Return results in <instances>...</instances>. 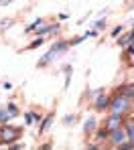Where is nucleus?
Listing matches in <instances>:
<instances>
[{"instance_id": "nucleus-1", "label": "nucleus", "mask_w": 134, "mask_h": 150, "mask_svg": "<svg viewBox=\"0 0 134 150\" xmlns=\"http://www.w3.org/2000/svg\"><path fill=\"white\" fill-rule=\"evenodd\" d=\"M132 100H128L124 93H116L112 100H110V114H122V116H126V114H130L132 112Z\"/></svg>"}, {"instance_id": "nucleus-2", "label": "nucleus", "mask_w": 134, "mask_h": 150, "mask_svg": "<svg viewBox=\"0 0 134 150\" xmlns=\"http://www.w3.org/2000/svg\"><path fill=\"white\" fill-rule=\"evenodd\" d=\"M21 136V128H14L10 124L0 126V144H12L14 140H18Z\"/></svg>"}, {"instance_id": "nucleus-3", "label": "nucleus", "mask_w": 134, "mask_h": 150, "mask_svg": "<svg viewBox=\"0 0 134 150\" xmlns=\"http://www.w3.org/2000/svg\"><path fill=\"white\" fill-rule=\"evenodd\" d=\"M126 140H128V134H126L124 126H120V128H116V130H112V132L108 134V144H110L112 148H120Z\"/></svg>"}, {"instance_id": "nucleus-4", "label": "nucleus", "mask_w": 134, "mask_h": 150, "mask_svg": "<svg viewBox=\"0 0 134 150\" xmlns=\"http://www.w3.org/2000/svg\"><path fill=\"white\" fill-rule=\"evenodd\" d=\"M67 47H69V43H67V41H59V43H55L53 47L49 49V53H47V55L39 61V67H45L47 63H51V61H53V57L61 55L63 51H67Z\"/></svg>"}, {"instance_id": "nucleus-5", "label": "nucleus", "mask_w": 134, "mask_h": 150, "mask_svg": "<svg viewBox=\"0 0 134 150\" xmlns=\"http://www.w3.org/2000/svg\"><path fill=\"white\" fill-rule=\"evenodd\" d=\"M124 120H126V116H122V114H110L104 126H106L108 132H112V130H116V128L124 126Z\"/></svg>"}, {"instance_id": "nucleus-6", "label": "nucleus", "mask_w": 134, "mask_h": 150, "mask_svg": "<svg viewBox=\"0 0 134 150\" xmlns=\"http://www.w3.org/2000/svg\"><path fill=\"white\" fill-rule=\"evenodd\" d=\"M110 100H112V98H108L106 91H100V93L96 96V101H94V110H96V112L108 110V108H110Z\"/></svg>"}, {"instance_id": "nucleus-7", "label": "nucleus", "mask_w": 134, "mask_h": 150, "mask_svg": "<svg viewBox=\"0 0 134 150\" xmlns=\"http://www.w3.org/2000/svg\"><path fill=\"white\" fill-rule=\"evenodd\" d=\"M124 130H126V134H128V140L134 142V118H126V120H124Z\"/></svg>"}, {"instance_id": "nucleus-8", "label": "nucleus", "mask_w": 134, "mask_h": 150, "mask_svg": "<svg viewBox=\"0 0 134 150\" xmlns=\"http://www.w3.org/2000/svg\"><path fill=\"white\" fill-rule=\"evenodd\" d=\"M57 30H59V25H45V26H39V28H37L39 37H45L47 33H53V35H55Z\"/></svg>"}, {"instance_id": "nucleus-9", "label": "nucleus", "mask_w": 134, "mask_h": 150, "mask_svg": "<svg viewBox=\"0 0 134 150\" xmlns=\"http://www.w3.org/2000/svg\"><path fill=\"white\" fill-rule=\"evenodd\" d=\"M118 91H120V93H124L128 100L134 101V85H122V87H118Z\"/></svg>"}, {"instance_id": "nucleus-10", "label": "nucleus", "mask_w": 134, "mask_h": 150, "mask_svg": "<svg viewBox=\"0 0 134 150\" xmlns=\"http://www.w3.org/2000/svg\"><path fill=\"white\" fill-rule=\"evenodd\" d=\"M96 128H98L96 120H94V118H87V122H85V126H83V132H85V134H91Z\"/></svg>"}, {"instance_id": "nucleus-11", "label": "nucleus", "mask_w": 134, "mask_h": 150, "mask_svg": "<svg viewBox=\"0 0 134 150\" xmlns=\"http://www.w3.org/2000/svg\"><path fill=\"white\" fill-rule=\"evenodd\" d=\"M12 120V116H10V112L6 110V108H0V124H8Z\"/></svg>"}, {"instance_id": "nucleus-12", "label": "nucleus", "mask_w": 134, "mask_h": 150, "mask_svg": "<svg viewBox=\"0 0 134 150\" xmlns=\"http://www.w3.org/2000/svg\"><path fill=\"white\" fill-rule=\"evenodd\" d=\"M51 122H53V114H49V116L43 120V124H41V128H39V134L47 132V130H49V126H51Z\"/></svg>"}, {"instance_id": "nucleus-13", "label": "nucleus", "mask_w": 134, "mask_h": 150, "mask_svg": "<svg viewBox=\"0 0 134 150\" xmlns=\"http://www.w3.org/2000/svg\"><path fill=\"white\" fill-rule=\"evenodd\" d=\"M39 118H41V116H39V114H33V112H27V114H25V122H27L28 126L35 124V120H39Z\"/></svg>"}, {"instance_id": "nucleus-14", "label": "nucleus", "mask_w": 134, "mask_h": 150, "mask_svg": "<svg viewBox=\"0 0 134 150\" xmlns=\"http://www.w3.org/2000/svg\"><path fill=\"white\" fill-rule=\"evenodd\" d=\"M108 134H110V132H108V130H106V126H104V128H100V130H98L96 138H98L100 142H104V140H108Z\"/></svg>"}, {"instance_id": "nucleus-15", "label": "nucleus", "mask_w": 134, "mask_h": 150, "mask_svg": "<svg viewBox=\"0 0 134 150\" xmlns=\"http://www.w3.org/2000/svg\"><path fill=\"white\" fill-rule=\"evenodd\" d=\"M43 23H45L43 18H39V21H35V23H33L30 26H27V28H25V33H33V30H37V28H39V26L43 25Z\"/></svg>"}, {"instance_id": "nucleus-16", "label": "nucleus", "mask_w": 134, "mask_h": 150, "mask_svg": "<svg viewBox=\"0 0 134 150\" xmlns=\"http://www.w3.org/2000/svg\"><path fill=\"white\" fill-rule=\"evenodd\" d=\"M83 39H87V37H85V35H81V37H75V39H71V41H67V43H69V47H75V45H79Z\"/></svg>"}, {"instance_id": "nucleus-17", "label": "nucleus", "mask_w": 134, "mask_h": 150, "mask_svg": "<svg viewBox=\"0 0 134 150\" xmlns=\"http://www.w3.org/2000/svg\"><path fill=\"white\" fill-rule=\"evenodd\" d=\"M41 45H43V37H39V39H35V41H33V43L28 45L27 49H37V47H41Z\"/></svg>"}, {"instance_id": "nucleus-18", "label": "nucleus", "mask_w": 134, "mask_h": 150, "mask_svg": "<svg viewBox=\"0 0 134 150\" xmlns=\"http://www.w3.org/2000/svg\"><path fill=\"white\" fill-rule=\"evenodd\" d=\"M6 110L10 112V116H12V118H16V116H18V110H16V105H14V103H8V108H6Z\"/></svg>"}, {"instance_id": "nucleus-19", "label": "nucleus", "mask_w": 134, "mask_h": 150, "mask_svg": "<svg viewBox=\"0 0 134 150\" xmlns=\"http://www.w3.org/2000/svg\"><path fill=\"white\" fill-rule=\"evenodd\" d=\"M96 30H104V26H106V21H98V23H96Z\"/></svg>"}, {"instance_id": "nucleus-20", "label": "nucleus", "mask_w": 134, "mask_h": 150, "mask_svg": "<svg viewBox=\"0 0 134 150\" xmlns=\"http://www.w3.org/2000/svg\"><path fill=\"white\" fill-rule=\"evenodd\" d=\"M73 120H75V116H65V118H63V124H71V122H73Z\"/></svg>"}, {"instance_id": "nucleus-21", "label": "nucleus", "mask_w": 134, "mask_h": 150, "mask_svg": "<svg viewBox=\"0 0 134 150\" xmlns=\"http://www.w3.org/2000/svg\"><path fill=\"white\" fill-rule=\"evenodd\" d=\"M118 35H122V26H116V28L112 30V37H118Z\"/></svg>"}, {"instance_id": "nucleus-22", "label": "nucleus", "mask_w": 134, "mask_h": 150, "mask_svg": "<svg viewBox=\"0 0 134 150\" xmlns=\"http://www.w3.org/2000/svg\"><path fill=\"white\" fill-rule=\"evenodd\" d=\"M8 2H12V0H0V4H8Z\"/></svg>"}, {"instance_id": "nucleus-23", "label": "nucleus", "mask_w": 134, "mask_h": 150, "mask_svg": "<svg viewBox=\"0 0 134 150\" xmlns=\"http://www.w3.org/2000/svg\"><path fill=\"white\" fill-rule=\"evenodd\" d=\"M0 126H2V124H0Z\"/></svg>"}]
</instances>
